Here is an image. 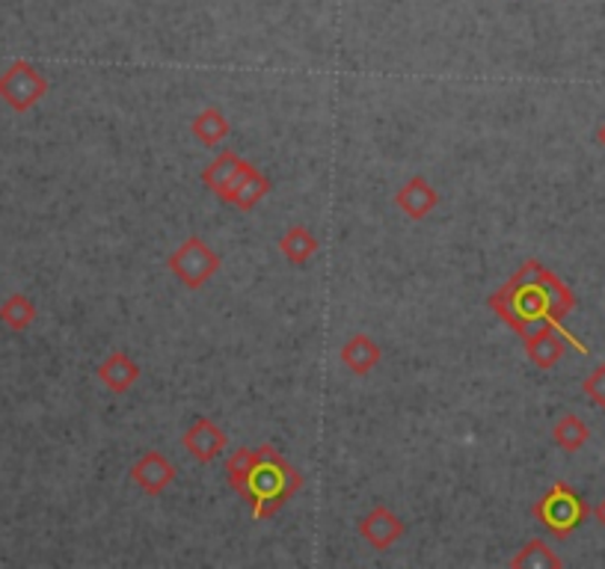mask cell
<instances>
[{
	"instance_id": "3",
	"label": "cell",
	"mask_w": 605,
	"mask_h": 569,
	"mask_svg": "<svg viewBox=\"0 0 605 569\" xmlns=\"http://www.w3.org/2000/svg\"><path fill=\"white\" fill-rule=\"evenodd\" d=\"M532 516L552 534V537H555V540H567L569 534L576 531L578 525L591 516V507H587L585 498L578 496L569 484L555 480V484L534 501Z\"/></svg>"
},
{
	"instance_id": "18",
	"label": "cell",
	"mask_w": 605,
	"mask_h": 569,
	"mask_svg": "<svg viewBox=\"0 0 605 569\" xmlns=\"http://www.w3.org/2000/svg\"><path fill=\"white\" fill-rule=\"evenodd\" d=\"M587 439H591V427H587L585 418L576 416V413L561 416L558 421H555V427H552V443L558 445L561 451L567 454L582 451L587 445Z\"/></svg>"
},
{
	"instance_id": "22",
	"label": "cell",
	"mask_w": 605,
	"mask_h": 569,
	"mask_svg": "<svg viewBox=\"0 0 605 569\" xmlns=\"http://www.w3.org/2000/svg\"><path fill=\"white\" fill-rule=\"evenodd\" d=\"M596 143L605 149V122H599V128H596Z\"/></svg>"
},
{
	"instance_id": "11",
	"label": "cell",
	"mask_w": 605,
	"mask_h": 569,
	"mask_svg": "<svg viewBox=\"0 0 605 569\" xmlns=\"http://www.w3.org/2000/svg\"><path fill=\"white\" fill-rule=\"evenodd\" d=\"M246 166H250V161H244L241 154L226 149V152H220L218 158L202 170V184H205L218 200H226L229 190L235 187L238 179L244 175Z\"/></svg>"
},
{
	"instance_id": "8",
	"label": "cell",
	"mask_w": 605,
	"mask_h": 569,
	"mask_svg": "<svg viewBox=\"0 0 605 569\" xmlns=\"http://www.w3.org/2000/svg\"><path fill=\"white\" fill-rule=\"evenodd\" d=\"M181 445H184V451L193 457L196 463H211L218 460L220 454L226 451L229 436L226 430L214 421V418H196L193 425L184 430L181 436Z\"/></svg>"
},
{
	"instance_id": "10",
	"label": "cell",
	"mask_w": 605,
	"mask_h": 569,
	"mask_svg": "<svg viewBox=\"0 0 605 569\" xmlns=\"http://www.w3.org/2000/svg\"><path fill=\"white\" fill-rule=\"evenodd\" d=\"M392 202H395V209L401 211V214H407L410 220H425L431 217L436 211V205H440V193H436V187L425 179V175H413V179H407L397 187L395 200Z\"/></svg>"
},
{
	"instance_id": "19",
	"label": "cell",
	"mask_w": 605,
	"mask_h": 569,
	"mask_svg": "<svg viewBox=\"0 0 605 569\" xmlns=\"http://www.w3.org/2000/svg\"><path fill=\"white\" fill-rule=\"evenodd\" d=\"M511 567H528V569L552 567V569H558V567H564V560H561L558 555L549 549V542L541 540V537H534V540L525 542L523 549L516 551L514 558H511Z\"/></svg>"
},
{
	"instance_id": "2",
	"label": "cell",
	"mask_w": 605,
	"mask_h": 569,
	"mask_svg": "<svg viewBox=\"0 0 605 569\" xmlns=\"http://www.w3.org/2000/svg\"><path fill=\"white\" fill-rule=\"evenodd\" d=\"M226 480L250 505L255 522L273 519L306 484L298 466L273 445L238 448L226 460Z\"/></svg>"
},
{
	"instance_id": "15",
	"label": "cell",
	"mask_w": 605,
	"mask_h": 569,
	"mask_svg": "<svg viewBox=\"0 0 605 569\" xmlns=\"http://www.w3.org/2000/svg\"><path fill=\"white\" fill-rule=\"evenodd\" d=\"M190 134L202 145H220L226 143L229 134H232V122L220 108H205L199 110L193 122H190Z\"/></svg>"
},
{
	"instance_id": "21",
	"label": "cell",
	"mask_w": 605,
	"mask_h": 569,
	"mask_svg": "<svg viewBox=\"0 0 605 569\" xmlns=\"http://www.w3.org/2000/svg\"><path fill=\"white\" fill-rule=\"evenodd\" d=\"M591 514H594L596 522H599V525H603V528H605V498H603V501H599V505L594 507V510H591Z\"/></svg>"
},
{
	"instance_id": "20",
	"label": "cell",
	"mask_w": 605,
	"mask_h": 569,
	"mask_svg": "<svg viewBox=\"0 0 605 569\" xmlns=\"http://www.w3.org/2000/svg\"><path fill=\"white\" fill-rule=\"evenodd\" d=\"M582 392H585V398L594 404V407L605 409V362H599L591 374L582 383Z\"/></svg>"
},
{
	"instance_id": "5",
	"label": "cell",
	"mask_w": 605,
	"mask_h": 569,
	"mask_svg": "<svg viewBox=\"0 0 605 569\" xmlns=\"http://www.w3.org/2000/svg\"><path fill=\"white\" fill-rule=\"evenodd\" d=\"M48 90L51 83L30 60H16L7 65V72H0V101L16 113H30Z\"/></svg>"
},
{
	"instance_id": "13",
	"label": "cell",
	"mask_w": 605,
	"mask_h": 569,
	"mask_svg": "<svg viewBox=\"0 0 605 569\" xmlns=\"http://www.w3.org/2000/svg\"><path fill=\"white\" fill-rule=\"evenodd\" d=\"M273 190L271 179L264 175L259 166H246L244 175L238 179V184L232 190H229V196L223 202L226 205H232V209L244 211V214H250V211H255V205H262L264 200H268V193Z\"/></svg>"
},
{
	"instance_id": "7",
	"label": "cell",
	"mask_w": 605,
	"mask_h": 569,
	"mask_svg": "<svg viewBox=\"0 0 605 569\" xmlns=\"http://www.w3.org/2000/svg\"><path fill=\"white\" fill-rule=\"evenodd\" d=\"M131 480H134V487L140 492H145L149 498H158L175 484V466H172L167 454L145 451L131 466Z\"/></svg>"
},
{
	"instance_id": "16",
	"label": "cell",
	"mask_w": 605,
	"mask_h": 569,
	"mask_svg": "<svg viewBox=\"0 0 605 569\" xmlns=\"http://www.w3.org/2000/svg\"><path fill=\"white\" fill-rule=\"evenodd\" d=\"M37 303L21 291H16L0 303V324L12 329V333H28L30 326L37 324Z\"/></svg>"
},
{
	"instance_id": "4",
	"label": "cell",
	"mask_w": 605,
	"mask_h": 569,
	"mask_svg": "<svg viewBox=\"0 0 605 569\" xmlns=\"http://www.w3.org/2000/svg\"><path fill=\"white\" fill-rule=\"evenodd\" d=\"M167 267L175 280L184 285L188 291L205 288L214 276L223 267V258H220L214 250H211L199 235H190L188 241H181L175 250L167 258Z\"/></svg>"
},
{
	"instance_id": "12",
	"label": "cell",
	"mask_w": 605,
	"mask_h": 569,
	"mask_svg": "<svg viewBox=\"0 0 605 569\" xmlns=\"http://www.w3.org/2000/svg\"><path fill=\"white\" fill-rule=\"evenodd\" d=\"M95 374H99L101 386H104L110 395H128V392L137 386V379H140V365L131 359V353L113 350L101 359Z\"/></svg>"
},
{
	"instance_id": "1",
	"label": "cell",
	"mask_w": 605,
	"mask_h": 569,
	"mask_svg": "<svg viewBox=\"0 0 605 569\" xmlns=\"http://www.w3.org/2000/svg\"><path fill=\"white\" fill-rule=\"evenodd\" d=\"M487 303L520 338L541 324L564 326L576 312V294L567 282L534 258L525 262Z\"/></svg>"
},
{
	"instance_id": "9",
	"label": "cell",
	"mask_w": 605,
	"mask_h": 569,
	"mask_svg": "<svg viewBox=\"0 0 605 569\" xmlns=\"http://www.w3.org/2000/svg\"><path fill=\"white\" fill-rule=\"evenodd\" d=\"M407 531V525L401 522V516L395 510H389L386 505L371 507L369 514L362 516L360 522V537L369 542L371 549L389 551Z\"/></svg>"
},
{
	"instance_id": "6",
	"label": "cell",
	"mask_w": 605,
	"mask_h": 569,
	"mask_svg": "<svg viewBox=\"0 0 605 569\" xmlns=\"http://www.w3.org/2000/svg\"><path fill=\"white\" fill-rule=\"evenodd\" d=\"M567 344H569V347H576L578 353H587L585 344L578 342L576 335H569L564 326L541 324V326H534V329H528V333L523 335L525 356H528V362H532L534 368H541V370L555 368V365L564 359V353H567Z\"/></svg>"
},
{
	"instance_id": "17",
	"label": "cell",
	"mask_w": 605,
	"mask_h": 569,
	"mask_svg": "<svg viewBox=\"0 0 605 569\" xmlns=\"http://www.w3.org/2000/svg\"><path fill=\"white\" fill-rule=\"evenodd\" d=\"M276 246H280V253L285 255V262L289 264H306L309 258L317 253L321 241H317L312 228L291 226L285 228V235L276 241Z\"/></svg>"
},
{
	"instance_id": "14",
	"label": "cell",
	"mask_w": 605,
	"mask_h": 569,
	"mask_svg": "<svg viewBox=\"0 0 605 569\" xmlns=\"http://www.w3.org/2000/svg\"><path fill=\"white\" fill-rule=\"evenodd\" d=\"M339 359L351 374L356 377H369L371 370L377 368L380 359H383V350H380V344L365 333L351 335L347 342L342 344V353H339Z\"/></svg>"
}]
</instances>
